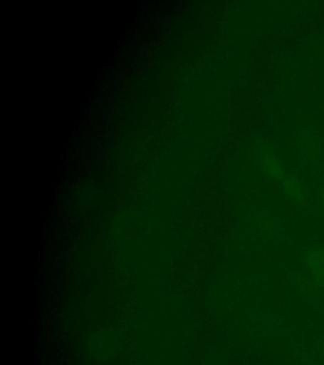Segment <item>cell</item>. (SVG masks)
<instances>
[{
  "mask_svg": "<svg viewBox=\"0 0 324 365\" xmlns=\"http://www.w3.org/2000/svg\"><path fill=\"white\" fill-rule=\"evenodd\" d=\"M323 202H324V194H323Z\"/></svg>",
  "mask_w": 324,
  "mask_h": 365,
  "instance_id": "obj_1",
  "label": "cell"
}]
</instances>
